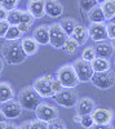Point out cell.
I'll return each mask as SVG.
<instances>
[{
  "instance_id": "6",
  "label": "cell",
  "mask_w": 115,
  "mask_h": 129,
  "mask_svg": "<svg viewBox=\"0 0 115 129\" xmlns=\"http://www.w3.org/2000/svg\"><path fill=\"white\" fill-rule=\"evenodd\" d=\"M78 92L75 88H64L61 92L53 95V101L56 105L65 107V109H74L78 102Z\"/></svg>"
},
{
  "instance_id": "10",
  "label": "cell",
  "mask_w": 115,
  "mask_h": 129,
  "mask_svg": "<svg viewBox=\"0 0 115 129\" xmlns=\"http://www.w3.org/2000/svg\"><path fill=\"white\" fill-rule=\"evenodd\" d=\"M35 116L44 121L50 123L60 116V111L56 105H52L49 102H40L35 110Z\"/></svg>"
},
{
  "instance_id": "16",
  "label": "cell",
  "mask_w": 115,
  "mask_h": 129,
  "mask_svg": "<svg viewBox=\"0 0 115 129\" xmlns=\"http://www.w3.org/2000/svg\"><path fill=\"white\" fill-rule=\"evenodd\" d=\"M21 45H22V49L25 50L27 57L35 56L40 48V44L36 41V39L34 36H22V39H21Z\"/></svg>"
},
{
  "instance_id": "44",
  "label": "cell",
  "mask_w": 115,
  "mask_h": 129,
  "mask_svg": "<svg viewBox=\"0 0 115 129\" xmlns=\"http://www.w3.org/2000/svg\"><path fill=\"white\" fill-rule=\"evenodd\" d=\"M7 126H8V121L5 120V121H0V129H7Z\"/></svg>"
},
{
  "instance_id": "38",
  "label": "cell",
  "mask_w": 115,
  "mask_h": 129,
  "mask_svg": "<svg viewBox=\"0 0 115 129\" xmlns=\"http://www.w3.org/2000/svg\"><path fill=\"white\" fill-rule=\"evenodd\" d=\"M18 27H19L21 31H22V34H27V32L30 31V28H31V26L28 23H25V22H19Z\"/></svg>"
},
{
  "instance_id": "49",
  "label": "cell",
  "mask_w": 115,
  "mask_h": 129,
  "mask_svg": "<svg viewBox=\"0 0 115 129\" xmlns=\"http://www.w3.org/2000/svg\"><path fill=\"white\" fill-rule=\"evenodd\" d=\"M0 75H2V72H0Z\"/></svg>"
},
{
  "instance_id": "12",
  "label": "cell",
  "mask_w": 115,
  "mask_h": 129,
  "mask_svg": "<svg viewBox=\"0 0 115 129\" xmlns=\"http://www.w3.org/2000/svg\"><path fill=\"white\" fill-rule=\"evenodd\" d=\"M0 109L3 110V112L5 114L8 120L17 119V117H19L21 115H22V111H23L22 105L19 103L18 100H14V98L2 103V107H0Z\"/></svg>"
},
{
  "instance_id": "23",
  "label": "cell",
  "mask_w": 115,
  "mask_h": 129,
  "mask_svg": "<svg viewBox=\"0 0 115 129\" xmlns=\"http://www.w3.org/2000/svg\"><path fill=\"white\" fill-rule=\"evenodd\" d=\"M102 10L105 13L106 21H112L115 18V0H106L101 4Z\"/></svg>"
},
{
  "instance_id": "17",
  "label": "cell",
  "mask_w": 115,
  "mask_h": 129,
  "mask_svg": "<svg viewBox=\"0 0 115 129\" xmlns=\"http://www.w3.org/2000/svg\"><path fill=\"white\" fill-rule=\"evenodd\" d=\"M45 13L50 18H58L64 14V5L58 0H45Z\"/></svg>"
},
{
  "instance_id": "30",
  "label": "cell",
  "mask_w": 115,
  "mask_h": 129,
  "mask_svg": "<svg viewBox=\"0 0 115 129\" xmlns=\"http://www.w3.org/2000/svg\"><path fill=\"white\" fill-rule=\"evenodd\" d=\"M79 125L81 128H85V129H89V128H93L95 126V120L91 114H87V115H81V119H80V123Z\"/></svg>"
},
{
  "instance_id": "20",
  "label": "cell",
  "mask_w": 115,
  "mask_h": 129,
  "mask_svg": "<svg viewBox=\"0 0 115 129\" xmlns=\"http://www.w3.org/2000/svg\"><path fill=\"white\" fill-rule=\"evenodd\" d=\"M13 98H14V89L12 88L10 83L0 81V105Z\"/></svg>"
},
{
  "instance_id": "3",
  "label": "cell",
  "mask_w": 115,
  "mask_h": 129,
  "mask_svg": "<svg viewBox=\"0 0 115 129\" xmlns=\"http://www.w3.org/2000/svg\"><path fill=\"white\" fill-rule=\"evenodd\" d=\"M56 76L61 80V83L66 88H76L80 84V80L78 78L76 71H75L74 66H72V63H66L64 66H61L56 71Z\"/></svg>"
},
{
  "instance_id": "15",
  "label": "cell",
  "mask_w": 115,
  "mask_h": 129,
  "mask_svg": "<svg viewBox=\"0 0 115 129\" xmlns=\"http://www.w3.org/2000/svg\"><path fill=\"white\" fill-rule=\"evenodd\" d=\"M95 50L97 53L98 57H105V58H110L114 56L115 49L112 47L111 40H103V41H97L95 43Z\"/></svg>"
},
{
  "instance_id": "26",
  "label": "cell",
  "mask_w": 115,
  "mask_h": 129,
  "mask_svg": "<svg viewBox=\"0 0 115 129\" xmlns=\"http://www.w3.org/2000/svg\"><path fill=\"white\" fill-rule=\"evenodd\" d=\"M21 18H22V10L16 8V9H12V10H9V13H8V22L10 25H18L21 22Z\"/></svg>"
},
{
  "instance_id": "25",
  "label": "cell",
  "mask_w": 115,
  "mask_h": 129,
  "mask_svg": "<svg viewBox=\"0 0 115 129\" xmlns=\"http://www.w3.org/2000/svg\"><path fill=\"white\" fill-rule=\"evenodd\" d=\"M79 47H80V44L74 39V38H69L67 40H66V43H65V45H64V49L65 50V53H67V54H75V53L79 50Z\"/></svg>"
},
{
  "instance_id": "18",
  "label": "cell",
  "mask_w": 115,
  "mask_h": 129,
  "mask_svg": "<svg viewBox=\"0 0 115 129\" xmlns=\"http://www.w3.org/2000/svg\"><path fill=\"white\" fill-rule=\"evenodd\" d=\"M33 36L40 45L49 44V25H39L33 31Z\"/></svg>"
},
{
  "instance_id": "45",
  "label": "cell",
  "mask_w": 115,
  "mask_h": 129,
  "mask_svg": "<svg viewBox=\"0 0 115 129\" xmlns=\"http://www.w3.org/2000/svg\"><path fill=\"white\" fill-rule=\"evenodd\" d=\"M96 2H97V4H102V3H105L106 0H96Z\"/></svg>"
},
{
  "instance_id": "8",
  "label": "cell",
  "mask_w": 115,
  "mask_h": 129,
  "mask_svg": "<svg viewBox=\"0 0 115 129\" xmlns=\"http://www.w3.org/2000/svg\"><path fill=\"white\" fill-rule=\"evenodd\" d=\"M72 66H74L76 75H78V78H79L81 84H85V83L91 81L93 74H95V70H93L92 63L89 61H85L81 57H79L72 62Z\"/></svg>"
},
{
  "instance_id": "40",
  "label": "cell",
  "mask_w": 115,
  "mask_h": 129,
  "mask_svg": "<svg viewBox=\"0 0 115 129\" xmlns=\"http://www.w3.org/2000/svg\"><path fill=\"white\" fill-rule=\"evenodd\" d=\"M18 128H21V129H30V120H28V121L21 123V124L18 125Z\"/></svg>"
},
{
  "instance_id": "46",
  "label": "cell",
  "mask_w": 115,
  "mask_h": 129,
  "mask_svg": "<svg viewBox=\"0 0 115 129\" xmlns=\"http://www.w3.org/2000/svg\"><path fill=\"white\" fill-rule=\"evenodd\" d=\"M111 43H112V47H114V49H115V39H114V40H111Z\"/></svg>"
},
{
  "instance_id": "36",
  "label": "cell",
  "mask_w": 115,
  "mask_h": 129,
  "mask_svg": "<svg viewBox=\"0 0 115 129\" xmlns=\"http://www.w3.org/2000/svg\"><path fill=\"white\" fill-rule=\"evenodd\" d=\"M19 2H21V0H4L3 7L5 9H8V10H12V9H16L18 7Z\"/></svg>"
},
{
  "instance_id": "9",
  "label": "cell",
  "mask_w": 115,
  "mask_h": 129,
  "mask_svg": "<svg viewBox=\"0 0 115 129\" xmlns=\"http://www.w3.org/2000/svg\"><path fill=\"white\" fill-rule=\"evenodd\" d=\"M52 76L53 75L47 74V75H43V76H39L33 83L34 89L39 93V95L41 98H53L54 92L52 89V84H50Z\"/></svg>"
},
{
  "instance_id": "21",
  "label": "cell",
  "mask_w": 115,
  "mask_h": 129,
  "mask_svg": "<svg viewBox=\"0 0 115 129\" xmlns=\"http://www.w3.org/2000/svg\"><path fill=\"white\" fill-rule=\"evenodd\" d=\"M87 17H88L89 22H106V17H105V13L102 10L101 4H96L87 13Z\"/></svg>"
},
{
  "instance_id": "33",
  "label": "cell",
  "mask_w": 115,
  "mask_h": 129,
  "mask_svg": "<svg viewBox=\"0 0 115 129\" xmlns=\"http://www.w3.org/2000/svg\"><path fill=\"white\" fill-rule=\"evenodd\" d=\"M35 19L36 18L31 14L27 9L26 10H22V18H21V22H25V23H28L30 26H33L34 22H35Z\"/></svg>"
},
{
  "instance_id": "5",
  "label": "cell",
  "mask_w": 115,
  "mask_h": 129,
  "mask_svg": "<svg viewBox=\"0 0 115 129\" xmlns=\"http://www.w3.org/2000/svg\"><path fill=\"white\" fill-rule=\"evenodd\" d=\"M91 115L93 117V120H95V126L93 128H112L115 112L111 109L96 107Z\"/></svg>"
},
{
  "instance_id": "27",
  "label": "cell",
  "mask_w": 115,
  "mask_h": 129,
  "mask_svg": "<svg viewBox=\"0 0 115 129\" xmlns=\"http://www.w3.org/2000/svg\"><path fill=\"white\" fill-rule=\"evenodd\" d=\"M60 23H61V26L64 27V30L67 32L69 35L72 34V31H74L75 26L78 25V22H76L75 19H72V18H64Z\"/></svg>"
},
{
  "instance_id": "35",
  "label": "cell",
  "mask_w": 115,
  "mask_h": 129,
  "mask_svg": "<svg viewBox=\"0 0 115 129\" xmlns=\"http://www.w3.org/2000/svg\"><path fill=\"white\" fill-rule=\"evenodd\" d=\"M9 26H10V23L8 22V19L0 21V39H4L5 38V34H7Z\"/></svg>"
},
{
  "instance_id": "28",
  "label": "cell",
  "mask_w": 115,
  "mask_h": 129,
  "mask_svg": "<svg viewBox=\"0 0 115 129\" xmlns=\"http://www.w3.org/2000/svg\"><path fill=\"white\" fill-rule=\"evenodd\" d=\"M80 57H81L83 59H85V61L92 62L93 59L97 57V53H96V50H95V47H85L84 49L81 50Z\"/></svg>"
},
{
  "instance_id": "42",
  "label": "cell",
  "mask_w": 115,
  "mask_h": 129,
  "mask_svg": "<svg viewBox=\"0 0 115 129\" xmlns=\"http://www.w3.org/2000/svg\"><path fill=\"white\" fill-rule=\"evenodd\" d=\"M5 120H8L7 116H5V114L3 112V110L0 109V121H5Z\"/></svg>"
},
{
  "instance_id": "14",
  "label": "cell",
  "mask_w": 115,
  "mask_h": 129,
  "mask_svg": "<svg viewBox=\"0 0 115 129\" xmlns=\"http://www.w3.org/2000/svg\"><path fill=\"white\" fill-rule=\"evenodd\" d=\"M27 10L36 19L43 18L44 16H47V13H45V0H28Z\"/></svg>"
},
{
  "instance_id": "34",
  "label": "cell",
  "mask_w": 115,
  "mask_h": 129,
  "mask_svg": "<svg viewBox=\"0 0 115 129\" xmlns=\"http://www.w3.org/2000/svg\"><path fill=\"white\" fill-rule=\"evenodd\" d=\"M49 128L52 129H66V123L60 119V117H57V119H54L53 121L49 123Z\"/></svg>"
},
{
  "instance_id": "1",
  "label": "cell",
  "mask_w": 115,
  "mask_h": 129,
  "mask_svg": "<svg viewBox=\"0 0 115 129\" xmlns=\"http://www.w3.org/2000/svg\"><path fill=\"white\" fill-rule=\"evenodd\" d=\"M2 57L8 64H21L27 58V54L22 49L21 40H5L2 45Z\"/></svg>"
},
{
  "instance_id": "48",
  "label": "cell",
  "mask_w": 115,
  "mask_h": 129,
  "mask_svg": "<svg viewBox=\"0 0 115 129\" xmlns=\"http://www.w3.org/2000/svg\"><path fill=\"white\" fill-rule=\"evenodd\" d=\"M112 64H114V67H115V57H114V62H112Z\"/></svg>"
},
{
  "instance_id": "43",
  "label": "cell",
  "mask_w": 115,
  "mask_h": 129,
  "mask_svg": "<svg viewBox=\"0 0 115 129\" xmlns=\"http://www.w3.org/2000/svg\"><path fill=\"white\" fill-rule=\"evenodd\" d=\"M4 63H5V61L3 59V57H0V72H3V70H4Z\"/></svg>"
},
{
  "instance_id": "24",
  "label": "cell",
  "mask_w": 115,
  "mask_h": 129,
  "mask_svg": "<svg viewBox=\"0 0 115 129\" xmlns=\"http://www.w3.org/2000/svg\"><path fill=\"white\" fill-rule=\"evenodd\" d=\"M22 31L19 30L18 25H10L7 34H5V40H21L22 39Z\"/></svg>"
},
{
  "instance_id": "32",
  "label": "cell",
  "mask_w": 115,
  "mask_h": 129,
  "mask_svg": "<svg viewBox=\"0 0 115 129\" xmlns=\"http://www.w3.org/2000/svg\"><path fill=\"white\" fill-rule=\"evenodd\" d=\"M50 84H52V89H53V92H54V94L56 93H58V92H61L62 89H64L65 87H64V84L61 83V80L56 76H52V80H50Z\"/></svg>"
},
{
  "instance_id": "47",
  "label": "cell",
  "mask_w": 115,
  "mask_h": 129,
  "mask_svg": "<svg viewBox=\"0 0 115 129\" xmlns=\"http://www.w3.org/2000/svg\"><path fill=\"white\" fill-rule=\"evenodd\" d=\"M4 4V0H0V5H3Z\"/></svg>"
},
{
  "instance_id": "4",
  "label": "cell",
  "mask_w": 115,
  "mask_h": 129,
  "mask_svg": "<svg viewBox=\"0 0 115 129\" xmlns=\"http://www.w3.org/2000/svg\"><path fill=\"white\" fill-rule=\"evenodd\" d=\"M70 35L64 30L60 22L49 25V45L54 49H62Z\"/></svg>"
},
{
  "instance_id": "37",
  "label": "cell",
  "mask_w": 115,
  "mask_h": 129,
  "mask_svg": "<svg viewBox=\"0 0 115 129\" xmlns=\"http://www.w3.org/2000/svg\"><path fill=\"white\" fill-rule=\"evenodd\" d=\"M107 32H109V40H114L115 39V21H109Z\"/></svg>"
},
{
  "instance_id": "41",
  "label": "cell",
  "mask_w": 115,
  "mask_h": 129,
  "mask_svg": "<svg viewBox=\"0 0 115 129\" xmlns=\"http://www.w3.org/2000/svg\"><path fill=\"white\" fill-rule=\"evenodd\" d=\"M80 119H81V115H79V114H76V112H75V115H74V116H72V121L76 123V124H79V123H80Z\"/></svg>"
},
{
  "instance_id": "19",
  "label": "cell",
  "mask_w": 115,
  "mask_h": 129,
  "mask_svg": "<svg viewBox=\"0 0 115 129\" xmlns=\"http://www.w3.org/2000/svg\"><path fill=\"white\" fill-rule=\"evenodd\" d=\"M71 38H74L80 45L87 44V41L89 40V34H88V27H85L84 25L78 23L72 31V34L70 35Z\"/></svg>"
},
{
  "instance_id": "31",
  "label": "cell",
  "mask_w": 115,
  "mask_h": 129,
  "mask_svg": "<svg viewBox=\"0 0 115 129\" xmlns=\"http://www.w3.org/2000/svg\"><path fill=\"white\" fill-rule=\"evenodd\" d=\"M47 128H49L48 121H44V120L39 119V117L30 120V129H47Z\"/></svg>"
},
{
  "instance_id": "39",
  "label": "cell",
  "mask_w": 115,
  "mask_h": 129,
  "mask_svg": "<svg viewBox=\"0 0 115 129\" xmlns=\"http://www.w3.org/2000/svg\"><path fill=\"white\" fill-rule=\"evenodd\" d=\"M8 13H9V10L5 9L3 5H0V21H4L8 18Z\"/></svg>"
},
{
  "instance_id": "29",
  "label": "cell",
  "mask_w": 115,
  "mask_h": 129,
  "mask_svg": "<svg viewBox=\"0 0 115 129\" xmlns=\"http://www.w3.org/2000/svg\"><path fill=\"white\" fill-rule=\"evenodd\" d=\"M96 4H97L96 0H79L78 2V5L83 13H88Z\"/></svg>"
},
{
  "instance_id": "2",
  "label": "cell",
  "mask_w": 115,
  "mask_h": 129,
  "mask_svg": "<svg viewBox=\"0 0 115 129\" xmlns=\"http://www.w3.org/2000/svg\"><path fill=\"white\" fill-rule=\"evenodd\" d=\"M17 100L19 101L21 105H22L23 110L35 111L43 98H41L39 95V93L34 89L33 85H26V87L19 89V92L17 94Z\"/></svg>"
},
{
  "instance_id": "11",
  "label": "cell",
  "mask_w": 115,
  "mask_h": 129,
  "mask_svg": "<svg viewBox=\"0 0 115 129\" xmlns=\"http://www.w3.org/2000/svg\"><path fill=\"white\" fill-rule=\"evenodd\" d=\"M88 34H89V39L93 43L109 40L107 23L106 22H89Z\"/></svg>"
},
{
  "instance_id": "13",
  "label": "cell",
  "mask_w": 115,
  "mask_h": 129,
  "mask_svg": "<svg viewBox=\"0 0 115 129\" xmlns=\"http://www.w3.org/2000/svg\"><path fill=\"white\" fill-rule=\"evenodd\" d=\"M95 109H96V103L92 98H89V97H81V98H79L75 107H74L75 112L79 114V115L92 114Z\"/></svg>"
},
{
  "instance_id": "22",
  "label": "cell",
  "mask_w": 115,
  "mask_h": 129,
  "mask_svg": "<svg viewBox=\"0 0 115 129\" xmlns=\"http://www.w3.org/2000/svg\"><path fill=\"white\" fill-rule=\"evenodd\" d=\"M92 67L95 70V72H102V71H107L111 70V62L110 58H105V57H96L92 62Z\"/></svg>"
},
{
  "instance_id": "7",
  "label": "cell",
  "mask_w": 115,
  "mask_h": 129,
  "mask_svg": "<svg viewBox=\"0 0 115 129\" xmlns=\"http://www.w3.org/2000/svg\"><path fill=\"white\" fill-rule=\"evenodd\" d=\"M91 83L93 84V87L100 90H107L115 85V72L112 70L95 72L91 79Z\"/></svg>"
}]
</instances>
